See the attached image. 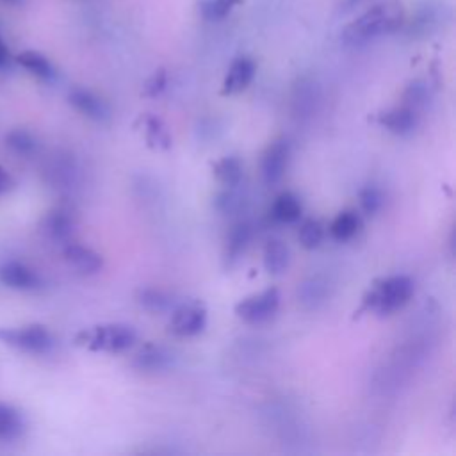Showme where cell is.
I'll return each instance as SVG.
<instances>
[{"mask_svg":"<svg viewBox=\"0 0 456 456\" xmlns=\"http://www.w3.org/2000/svg\"><path fill=\"white\" fill-rule=\"evenodd\" d=\"M235 187H226V191L216 196V208L221 214H237L244 207V198L233 191Z\"/></svg>","mask_w":456,"mask_h":456,"instance_id":"cell-31","label":"cell"},{"mask_svg":"<svg viewBox=\"0 0 456 456\" xmlns=\"http://www.w3.org/2000/svg\"><path fill=\"white\" fill-rule=\"evenodd\" d=\"M244 0H198V12L205 21H221Z\"/></svg>","mask_w":456,"mask_h":456,"instance_id":"cell-25","label":"cell"},{"mask_svg":"<svg viewBox=\"0 0 456 456\" xmlns=\"http://www.w3.org/2000/svg\"><path fill=\"white\" fill-rule=\"evenodd\" d=\"M251 235H253V228L248 221H239L230 228L226 235V251H224L228 262H235L242 256V253L246 251L251 240Z\"/></svg>","mask_w":456,"mask_h":456,"instance_id":"cell-19","label":"cell"},{"mask_svg":"<svg viewBox=\"0 0 456 456\" xmlns=\"http://www.w3.org/2000/svg\"><path fill=\"white\" fill-rule=\"evenodd\" d=\"M322 235H324V230L317 219L303 221V224L299 226V232H297V239H299L301 246L306 249L317 248L322 240Z\"/></svg>","mask_w":456,"mask_h":456,"instance_id":"cell-29","label":"cell"},{"mask_svg":"<svg viewBox=\"0 0 456 456\" xmlns=\"http://www.w3.org/2000/svg\"><path fill=\"white\" fill-rule=\"evenodd\" d=\"M0 2H4L7 5H21L25 0H0Z\"/></svg>","mask_w":456,"mask_h":456,"instance_id":"cell-37","label":"cell"},{"mask_svg":"<svg viewBox=\"0 0 456 456\" xmlns=\"http://www.w3.org/2000/svg\"><path fill=\"white\" fill-rule=\"evenodd\" d=\"M212 171H214V176L217 178V182L224 187H237L242 180V164L233 155L219 159L214 164Z\"/></svg>","mask_w":456,"mask_h":456,"instance_id":"cell-24","label":"cell"},{"mask_svg":"<svg viewBox=\"0 0 456 456\" xmlns=\"http://www.w3.org/2000/svg\"><path fill=\"white\" fill-rule=\"evenodd\" d=\"M289 248L280 239H269L264 246V267L269 274L280 276L289 267Z\"/></svg>","mask_w":456,"mask_h":456,"instance_id":"cell-20","label":"cell"},{"mask_svg":"<svg viewBox=\"0 0 456 456\" xmlns=\"http://www.w3.org/2000/svg\"><path fill=\"white\" fill-rule=\"evenodd\" d=\"M429 98V89H428V84L422 82V80H415L411 82L406 89H404V94H403V100H404V105L411 107L413 110L420 109Z\"/></svg>","mask_w":456,"mask_h":456,"instance_id":"cell-30","label":"cell"},{"mask_svg":"<svg viewBox=\"0 0 456 456\" xmlns=\"http://www.w3.org/2000/svg\"><path fill=\"white\" fill-rule=\"evenodd\" d=\"M404 23V9L397 0H385L370 5L353 21H349L340 34L346 46L360 48L379 37L397 32Z\"/></svg>","mask_w":456,"mask_h":456,"instance_id":"cell-1","label":"cell"},{"mask_svg":"<svg viewBox=\"0 0 456 456\" xmlns=\"http://www.w3.org/2000/svg\"><path fill=\"white\" fill-rule=\"evenodd\" d=\"M16 62L21 68H25L28 73L37 77L39 80L53 82L55 77H57L55 66L48 61V57H45L43 53H39L36 50H23V52H20L16 55Z\"/></svg>","mask_w":456,"mask_h":456,"instance_id":"cell-17","label":"cell"},{"mask_svg":"<svg viewBox=\"0 0 456 456\" xmlns=\"http://www.w3.org/2000/svg\"><path fill=\"white\" fill-rule=\"evenodd\" d=\"M0 281L16 290H34L43 285L41 276L23 262L9 260L0 267Z\"/></svg>","mask_w":456,"mask_h":456,"instance_id":"cell-12","label":"cell"},{"mask_svg":"<svg viewBox=\"0 0 456 456\" xmlns=\"http://www.w3.org/2000/svg\"><path fill=\"white\" fill-rule=\"evenodd\" d=\"M144 134H146V141L151 148L167 150L171 146V135H169L167 128L155 116H144Z\"/></svg>","mask_w":456,"mask_h":456,"instance_id":"cell-26","label":"cell"},{"mask_svg":"<svg viewBox=\"0 0 456 456\" xmlns=\"http://www.w3.org/2000/svg\"><path fill=\"white\" fill-rule=\"evenodd\" d=\"M137 338L135 330L125 322H105L86 328L75 335V346L89 351L121 353L128 349Z\"/></svg>","mask_w":456,"mask_h":456,"instance_id":"cell-3","label":"cell"},{"mask_svg":"<svg viewBox=\"0 0 456 456\" xmlns=\"http://www.w3.org/2000/svg\"><path fill=\"white\" fill-rule=\"evenodd\" d=\"M358 201H360V208L367 216H374L381 208V205H383V196H381V191L378 187L367 185V187L360 189Z\"/></svg>","mask_w":456,"mask_h":456,"instance_id":"cell-32","label":"cell"},{"mask_svg":"<svg viewBox=\"0 0 456 456\" xmlns=\"http://www.w3.org/2000/svg\"><path fill=\"white\" fill-rule=\"evenodd\" d=\"M315 102H317V89L314 82H299L296 87V94H294V103H296V112L303 114H312V110H315Z\"/></svg>","mask_w":456,"mask_h":456,"instance_id":"cell-28","label":"cell"},{"mask_svg":"<svg viewBox=\"0 0 456 456\" xmlns=\"http://www.w3.org/2000/svg\"><path fill=\"white\" fill-rule=\"evenodd\" d=\"M0 342L32 354L52 351L55 340L45 324H27L21 328H0Z\"/></svg>","mask_w":456,"mask_h":456,"instance_id":"cell-4","label":"cell"},{"mask_svg":"<svg viewBox=\"0 0 456 456\" xmlns=\"http://www.w3.org/2000/svg\"><path fill=\"white\" fill-rule=\"evenodd\" d=\"M171 360L173 354L166 347L157 344H146L135 353L132 365L144 372H159L167 369L171 365Z\"/></svg>","mask_w":456,"mask_h":456,"instance_id":"cell-15","label":"cell"},{"mask_svg":"<svg viewBox=\"0 0 456 456\" xmlns=\"http://www.w3.org/2000/svg\"><path fill=\"white\" fill-rule=\"evenodd\" d=\"M289 155H290V148L285 139H276L264 150L260 169H262L264 182L267 185H274L283 178L289 164Z\"/></svg>","mask_w":456,"mask_h":456,"instance_id":"cell-7","label":"cell"},{"mask_svg":"<svg viewBox=\"0 0 456 456\" xmlns=\"http://www.w3.org/2000/svg\"><path fill=\"white\" fill-rule=\"evenodd\" d=\"M330 296V285L324 278L321 276H312L301 281L297 287V301L301 303L303 308L306 310H315L319 308Z\"/></svg>","mask_w":456,"mask_h":456,"instance_id":"cell-16","label":"cell"},{"mask_svg":"<svg viewBox=\"0 0 456 456\" xmlns=\"http://www.w3.org/2000/svg\"><path fill=\"white\" fill-rule=\"evenodd\" d=\"M166 84H167V73L164 68H159L155 69L142 84V94L148 96V98H153L157 94H160L164 89H166Z\"/></svg>","mask_w":456,"mask_h":456,"instance_id":"cell-33","label":"cell"},{"mask_svg":"<svg viewBox=\"0 0 456 456\" xmlns=\"http://www.w3.org/2000/svg\"><path fill=\"white\" fill-rule=\"evenodd\" d=\"M413 296V281L410 276L394 274L376 280L362 299V310L376 315H388L403 308Z\"/></svg>","mask_w":456,"mask_h":456,"instance_id":"cell-2","label":"cell"},{"mask_svg":"<svg viewBox=\"0 0 456 456\" xmlns=\"http://www.w3.org/2000/svg\"><path fill=\"white\" fill-rule=\"evenodd\" d=\"M5 144H7L12 151H16V153H20V155H30V153L36 151V146H37V142H36V139L32 137V134L27 132V130H23V128H14V130H11V132L5 135Z\"/></svg>","mask_w":456,"mask_h":456,"instance_id":"cell-27","label":"cell"},{"mask_svg":"<svg viewBox=\"0 0 456 456\" xmlns=\"http://www.w3.org/2000/svg\"><path fill=\"white\" fill-rule=\"evenodd\" d=\"M11 62V52L0 36V68H7Z\"/></svg>","mask_w":456,"mask_h":456,"instance_id":"cell-35","label":"cell"},{"mask_svg":"<svg viewBox=\"0 0 456 456\" xmlns=\"http://www.w3.org/2000/svg\"><path fill=\"white\" fill-rule=\"evenodd\" d=\"M207 326V308L200 301H187L171 310L169 331L176 337H194Z\"/></svg>","mask_w":456,"mask_h":456,"instance_id":"cell-6","label":"cell"},{"mask_svg":"<svg viewBox=\"0 0 456 456\" xmlns=\"http://www.w3.org/2000/svg\"><path fill=\"white\" fill-rule=\"evenodd\" d=\"M14 185H16V182H14V178L11 176V173H9L5 167L0 166V194L9 192Z\"/></svg>","mask_w":456,"mask_h":456,"instance_id":"cell-34","label":"cell"},{"mask_svg":"<svg viewBox=\"0 0 456 456\" xmlns=\"http://www.w3.org/2000/svg\"><path fill=\"white\" fill-rule=\"evenodd\" d=\"M362 228V219L354 210H342L330 224V233L333 239L344 242L353 239Z\"/></svg>","mask_w":456,"mask_h":456,"instance_id":"cell-22","label":"cell"},{"mask_svg":"<svg viewBox=\"0 0 456 456\" xmlns=\"http://www.w3.org/2000/svg\"><path fill=\"white\" fill-rule=\"evenodd\" d=\"M68 102L71 103V107L75 110H78L82 116L98 121V123H105L110 119V107L109 103L98 96L96 93H93L91 89L86 87H73L68 93Z\"/></svg>","mask_w":456,"mask_h":456,"instance_id":"cell-9","label":"cell"},{"mask_svg":"<svg viewBox=\"0 0 456 456\" xmlns=\"http://www.w3.org/2000/svg\"><path fill=\"white\" fill-rule=\"evenodd\" d=\"M135 301L148 312L153 314H162L167 310L175 308V301L173 296L159 287H141L135 292Z\"/></svg>","mask_w":456,"mask_h":456,"instance_id":"cell-18","label":"cell"},{"mask_svg":"<svg viewBox=\"0 0 456 456\" xmlns=\"http://www.w3.org/2000/svg\"><path fill=\"white\" fill-rule=\"evenodd\" d=\"M43 233L53 242H69L71 233L75 230V214L69 207H55L52 208L41 221Z\"/></svg>","mask_w":456,"mask_h":456,"instance_id":"cell-11","label":"cell"},{"mask_svg":"<svg viewBox=\"0 0 456 456\" xmlns=\"http://www.w3.org/2000/svg\"><path fill=\"white\" fill-rule=\"evenodd\" d=\"M64 258L66 262L78 273V274H96L102 265H103V260L100 256V253H96L94 249L84 246V244H78V242H66L64 244Z\"/></svg>","mask_w":456,"mask_h":456,"instance_id":"cell-13","label":"cell"},{"mask_svg":"<svg viewBox=\"0 0 456 456\" xmlns=\"http://www.w3.org/2000/svg\"><path fill=\"white\" fill-rule=\"evenodd\" d=\"M445 14H449V9L444 4L426 0L422 5H419L410 21V34L419 37L431 36L444 25Z\"/></svg>","mask_w":456,"mask_h":456,"instance_id":"cell-8","label":"cell"},{"mask_svg":"<svg viewBox=\"0 0 456 456\" xmlns=\"http://www.w3.org/2000/svg\"><path fill=\"white\" fill-rule=\"evenodd\" d=\"M25 431V420L18 408L0 403V438L12 440Z\"/></svg>","mask_w":456,"mask_h":456,"instance_id":"cell-23","label":"cell"},{"mask_svg":"<svg viewBox=\"0 0 456 456\" xmlns=\"http://www.w3.org/2000/svg\"><path fill=\"white\" fill-rule=\"evenodd\" d=\"M365 2H367V0H342V2H340V11H342V12H349V11L356 9L358 5L365 4Z\"/></svg>","mask_w":456,"mask_h":456,"instance_id":"cell-36","label":"cell"},{"mask_svg":"<svg viewBox=\"0 0 456 456\" xmlns=\"http://www.w3.org/2000/svg\"><path fill=\"white\" fill-rule=\"evenodd\" d=\"M301 201L296 194L285 191L281 194L276 196L273 207H271V214L273 217L278 221V223H285V224H290V223H296L299 221L301 217Z\"/></svg>","mask_w":456,"mask_h":456,"instance_id":"cell-21","label":"cell"},{"mask_svg":"<svg viewBox=\"0 0 456 456\" xmlns=\"http://www.w3.org/2000/svg\"><path fill=\"white\" fill-rule=\"evenodd\" d=\"M280 306V292L269 287L258 294L248 296L235 305V315L248 324H260L269 321Z\"/></svg>","mask_w":456,"mask_h":456,"instance_id":"cell-5","label":"cell"},{"mask_svg":"<svg viewBox=\"0 0 456 456\" xmlns=\"http://www.w3.org/2000/svg\"><path fill=\"white\" fill-rule=\"evenodd\" d=\"M378 121L388 132H392L395 135H406V134L413 132V128L417 125V110H413L411 107L403 103L401 107H394V109L381 112L378 116Z\"/></svg>","mask_w":456,"mask_h":456,"instance_id":"cell-14","label":"cell"},{"mask_svg":"<svg viewBox=\"0 0 456 456\" xmlns=\"http://www.w3.org/2000/svg\"><path fill=\"white\" fill-rule=\"evenodd\" d=\"M256 73V64L251 57L248 55H239L235 57L230 66L228 71L224 75L223 80V87H221V94H237L242 93L255 78Z\"/></svg>","mask_w":456,"mask_h":456,"instance_id":"cell-10","label":"cell"}]
</instances>
